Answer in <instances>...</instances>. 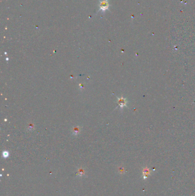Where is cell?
Here are the masks:
<instances>
[{
    "label": "cell",
    "mask_w": 195,
    "mask_h": 196,
    "mask_svg": "<svg viewBox=\"0 0 195 196\" xmlns=\"http://www.w3.org/2000/svg\"><path fill=\"white\" fill-rule=\"evenodd\" d=\"M100 9L102 11H105L109 8V3L106 0H103L100 2L99 4Z\"/></svg>",
    "instance_id": "6da1fadb"
},
{
    "label": "cell",
    "mask_w": 195,
    "mask_h": 196,
    "mask_svg": "<svg viewBox=\"0 0 195 196\" xmlns=\"http://www.w3.org/2000/svg\"><path fill=\"white\" fill-rule=\"evenodd\" d=\"M119 103L120 104V106L121 107H124V106H126L127 102L125 100V99H123V98H121V99H119Z\"/></svg>",
    "instance_id": "3957f363"
},
{
    "label": "cell",
    "mask_w": 195,
    "mask_h": 196,
    "mask_svg": "<svg viewBox=\"0 0 195 196\" xmlns=\"http://www.w3.org/2000/svg\"><path fill=\"white\" fill-rule=\"evenodd\" d=\"M151 170L148 167H145L143 169V171H142V173H143V177L144 179H146L149 176H151Z\"/></svg>",
    "instance_id": "7a4b0ae2"
}]
</instances>
